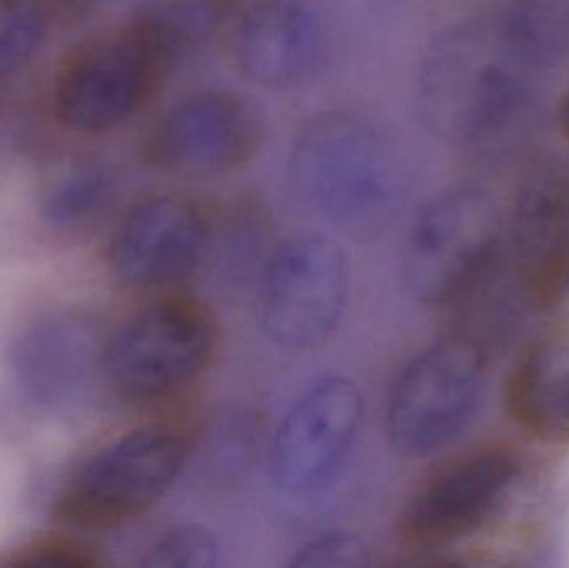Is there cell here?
Segmentation results:
<instances>
[{
    "label": "cell",
    "mask_w": 569,
    "mask_h": 568,
    "mask_svg": "<svg viewBox=\"0 0 569 568\" xmlns=\"http://www.w3.org/2000/svg\"><path fill=\"white\" fill-rule=\"evenodd\" d=\"M288 170L298 197L357 240L387 233L410 197L398 140L377 120L348 110L308 120L295 137Z\"/></svg>",
    "instance_id": "obj_1"
},
{
    "label": "cell",
    "mask_w": 569,
    "mask_h": 568,
    "mask_svg": "<svg viewBox=\"0 0 569 568\" xmlns=\"http://www.w3.org/2000/svg\"><path fill=\"white\" fill-rule=\"evenodd\" d=\"M370 564L367 544L350 532H327L301 544L288 566L298 568H351Z\"/></svg>",
    "instance_id": "obj_21"
},
{
    "label": "cell",
    "mask_w": 569,
    "mask_h": 568,
    "mask_svg": "<svg viewBox=\"0 0 569 568\" xmlns=\"http://www.w3.org/2000/svg\"><path fill=\"white\" fill-rule=\"evenodd\" d=\"M116 187V172L107 163H79L47 187L40 197V216L52 227L80 226L109 206Z\"/></svg>",
    "instance_id": "obj_18"
},
{
    "label": "cell",
    "mask_w": 569,
    "mask_h": 568,
    "mask_svg": "<svg viewBox=\"0 0 569 568\" xmlns=\"http://www.w3.org/2000/svg\"><path fill=\"white\" fill-rule=\"evenodd\" d=\"M503 249L490 200L475 189L451 190L415 220L403 257L405 283L421 303L451 309L500 262Z\"/></svg>",
    "instance_id": "obj_5"
},
{
    "label": "cell",
    "mask_w": 569,
    "mask_h": 568,
    "mask_svg": "<svg viewBox=\"0 0 569 568\" xmlns=\"http://www.w3.org/2000/svg\"><path fill=\"white\" fill-rule=\"evenodd\" d=\"M46 0H0V82L16 76L46 39Z\"/></svg>",
    "instance_id": "obj_19"
},
{
    "label": "cell",
    "mask_w": 569,
    "mask_h": 568,
    "mask_svg": "<svg viewBox=\"0 0 569 568\" xmlns=\"http://www.w3.org/2000/svg\"><path fill=\"white\" fill-rule=\"evenodd\" d=\"M487 353L460 336L428 347L403 367L387 402L388 439L407 457L450 446L470 426L487 386Z\"/></svg>",
    "instance_id": "obj_4"
},
{
    "label": "cell",
    "mask_w": 569,
    "mask_h": 568,
    "mask_svg": "<svg viewBox=\"0 0 569 568\" xmlns=\"http://www.w3.org/2000/svg\"><path fill=\"white\" fill-rule=\"evenodd\" d=\"M507 57L497 23L487 20H463L437 36L418 70V112L428 129L458 146L488 80Z\"/></svg>",
    "instance_id": "obj_14"
},
{
    "label": "cell",
    "mask_w": 569,
    "mask_h": 568,
    "mask_svg": "<svg viewBox=\"0 0 569 568\" xmlns=\"http://www.w3.org/2000/svg\"><path fill=\"white\" fill-rule=\"evenodd\" d=\"M232 53L243 77L269 89H295L323 70L330 37L305 0H253L232 27Z\"/></svg>",
    "instance_id": "obj_13"
},
{
    "label": "cell",
    "mask_w": 569,
    "mask_h": 568,
    "mask_svg": "<svg viewBox=\"0 0 569 568\" xmlns=\"http://www.w3.org/2000/svg\"><path fill=\"white\" fill-rule=\"evenodd\" d=\"M363 417L360 389L345 377L311 383L273 437L270 474L288 494L317 492L330 484L353 449Z\"/></svg>",
    "instance_id": "obj_11"
},
{
    "label": "cell",
    "mask_w": 569,
    "mask_h": 568,
    "mask_svg": "<svg viewBox=\"0 0 569 568\" xmlns=\"http://www.w3.org/2000/svg\"><path fill=\"white\" fill-rule=\"evenodd\" d=\"M63 3H70L73 7H86L92 6V3L99 2V0H60Z\"/></svg>",
    "instance_id": "obj_24"
},
{
    "label": "cell",
    "mask_w": 569,
    "mask_h": 568,
    "mask_svg": "<svg viewBox=\"0 0 569 568\" xmlns=\"http://www.w3.org/2000/svg\"><path fill=\"white\" fill-rule=\"evenodd\" d=\"M348 286L347 256L335 240L318 236L290 240L272 253L263 269V330L283 349L320 346L340 322Z\"/></svg>",
    "instance_id": "obj_8"
},
{
    "label": "cell",
    "mask_w": 569,
    "mask_h": 568,
    "mask_svg": "<svg viewBox=\"0 0 569 568\" xmlns=\"http://www.w3.org/2000/svg\"><path fill=\"white\" fill-rule=\"evenodd\" d=\"M217 210L186 193H160L123 217L110 260L136 289L179 286L199 270L216 242Z\"/></svg>",
    "instance_id": "obj_10"
},
{
    "label": "cell",
    "mask_w": 569,
    "mask_h": 568,
    "mask_svg": "<svg viewBox=\"0 0 569 568\" xmlns=\"http://www.w3.org/2000/svg\"><path fill=\"white\" fill-rule=\"evenodd\" d=\"M189 452L176 427H142L112 440L77 469L63 516L106 527L142 516L172 489Z\"/></svg>",
    "instance_id": "obj_7"
},
{
    "label": "cell",
    "mask_w": 569,
    "mask_h": 568,
    "mask_svg": "<svg viewBox=\"0 0 569 568\" xmlns=\"http://www.w3.org/2000/svg\"><path fill=\"white\" fill-rule=\"evenodd\" d=\"M520 472V460L503 449L457 457L411 497L398 520V539L415 552H433L467 539L500 509Z\"/></svg>",
    "instance_id": "obj_9"
},
{
    "label": "cell",
    "mask_w": 569,
    "mask_h": 568,
    "mask_svg": "<svg viewBox=\"0 0 569 568\" xmlns=\"http://www.w3.org/2000/svg\"><path fill=\"white\" fill-rule=\"evenodd\" d=\"M498 37L525 69H551L569 59V0H511Z\"/></svg>",
    "instance_id": "obj_17"
},
{
    "label": "cell",
    "mask_w": 569,
    "mask_h": 568,
    "mask_svg": "<svg viewBox=\"0 0 569 568\" xmlns=\"http://www.w3.org/2000/svg\"><path fill=\"white\" fill-rule=\"evenodd\" d=\"M220 562L216 537L193 524H177L157 534L140 557V567L212 568Z\"/></svg>",
    "instance_id": "obj_20"
},
{
    "label": "cell",
    "mask_w": 569,
    "mask_h": 568,
    "mask_svg": "<svg viewBox=\"0 0 569 568\" xmlns=\"http://www.w3.org/2000/svg\"><path fill=\"white\" fill-rule=\"evenodd\" d=\"M510 249L530 299L545 309L569 300V162L547 160L518 189Z\"/></svg>",
    "instance_id": "obj_12"
},
{
    "label": "cell",
    "mask_w": 569,
    "mask_h": 568,
    "mask_svg": "<svg viewBox=\"0 0 569 568\" xmlns=\"http://www.w3.org/2000/svg\"><path fill=\"white\" fill-rule=\"evenodd\" d=\"M266 140V117L252 99L233 90H199L153 120L140 156L167 176L216 179L246 169Z\"/></svg>",
    "instance_id": "obj_6"
},
{
    "label": "cell",
    "mask_w": 569,
    "mask_h": 568,
    "mask_svg": "<svg viewBox=\"0 0 569 568\" xmlns=\"http://www.w3.org/2000/svg\"><path fill=\"white\" fill-rule=\"evenodd\" d=\"M187 57L157 7H142L93 33L63 59L50 92L53 117L70 132H112L160 96Z\"/></svg>",
    "instance_id": "obj_2"
},
{
    "label": "cell",
    "mask_w": 569,
    "mask_h": 568,
    "mask_svg": "<svg viewBox=\"0 0 569 568\" xmlns=\"http://www.w3.org/2000/svg\"><path fill=\"white\" fill-rule=\"evenodd\" d=\"M100 352L87 327L56 319L27 330L10 353L13 379L43 407H66L82 393Z\"/></svg>",
    "instance_id": "obj_16"
},
{
    "label": "cell",
    "mask_w": 569,
    "mask_h": 568,
    "mask_svg": "<svg viewBox=\"0 0 569 568\" xmlns=\"http://www.w3.org/2000/svg\"><path fill=\"white\" fill-rule=\"evenodd\" d=\"M513 422L540 442L569 444V322L528 343L505 389Z\"/></svg>",
    "instance_id": "obj_15"
},
{
    "label": "cell",
    "mask_w": 569,
    "mask_h": 568,
    "mask_svg": "<svg viewBox=\"0 0 569 568\" xmlns=\"http://www.w3.org/2000/svg\"><path fill=\"white\" fill-rule=\"evenodd\" d=\"M560 122L565 137L569 140V83L560 102Z\"/></svg>",
    "instance_id": "obj_23"
},
{
    "label": "cell",
    "mask_w": 569,
    "mask_h": 568,
    "mask_svg": "<svg viewBox=\"0 0 569 568\" xmlns=\"http://www.w3.org/2000/svg\"><path fill=\"white\" fill-rule=\"evenodd\" d=\"M12 566L32 567H89L96 566L93 554L72 547L43 546L39 549H29L10 560Z\"/></svg>",
    "instance_id": "obj_22"
},
{
    "label": "cell",
    "mask_w": 569,
    "mask_h": 568,
    "mask_svg": "<svg viewBox=\"0 0 569 568\" xmlns=\"http://www.w3.org/2000/svg\"><path fill=\"white\" fill-rule=\"evenodd\" d=\"M216 347L212 310L202 300L172 293L113 330L100 349V370L117 396L153 402L199 379Z\"/></svg>",
    "instance_id": "obj_3"
}]
</instances>
